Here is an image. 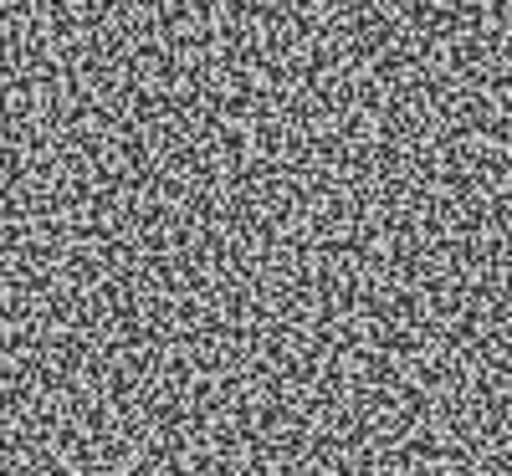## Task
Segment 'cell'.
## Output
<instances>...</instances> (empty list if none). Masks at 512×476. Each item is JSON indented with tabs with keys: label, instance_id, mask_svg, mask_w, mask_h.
<instances>
[]
</instances>
